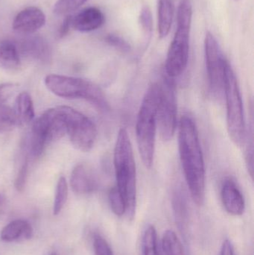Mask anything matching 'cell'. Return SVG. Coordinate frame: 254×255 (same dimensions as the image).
Here are the masks:
<instances>
[{
	"label": "cell",
	"mask_w": 254,
	"mask_h": 255,
	"mask_svg": "<svg viewBox=\"0 0 254 255\" xmlns=\"http://www.w3.org/2000/svg\"><path fill=\"white\" fill-rule=\"evenodd\" d=\"M204 51L209 87L212 94L219 96L224 89L227 61L224 58L217 40L210 31L206 34Z\"/></svg>",
	"instance_id": "9c48e42d"
},
{
	"label": "cell",
	"mask_w": 254,
	"mask_h": 255,
	"mask_svg": "<svg viewBox=\"0 0 254 255\" xmlns=\"http://www.w3.org/2000/svg\"><path fill=\"white\" fill-rule=\"evenodd\" d=\"M140 22L142 29L146 34H150L153 28V19H152V12L148 7H143L140 12Z\"/></svg>",
	"instance_id": "83f0119b"
},
{
	"label": "cell",
	"mask_w": 254,
	"mask_h": 255,
	"mask_svg": "<svg viewBox=\"0 0 254 255\" xmlns=\"http://www.w3.org/2000/svg\"><path fill=\"white\" fill-rule=\"evenodd\" d=\"M70 185L76 194H90L97 189L96 177L89 166L81 163L72 171Z\"/></svg>",
	"instance_id": "8fae6325"
},
{
	"label": "cell",
	"mask_w": 254,
	"mask_h": 255,
	"mask_svg": "<svg viewBox=\"0 0 254 255\" xmlns=\"http://www.w3.org/2000/svg\"><path fill=\"white\" fill-rule=\"evenodd\" d=\"M174 17V4L172 0L158 1V34L161 38L168 35Z\"/></svg>",
	"instance_id": "e0dca14e"
},
{
	"label": "cell",
	"mask_w": 254,
	"mask_h": 255,
	"mask_svg": "<svg viewBox=\"0 0 254 255\" xmlns=\"http://www.w3.org/2000/svg\"><path fill=\"white\" fill-rule=\"evenodd\" d=\"M93 248L95 255H114L108 243L100 235H95L94 238Z\"/></svg>",
	"instance_id": "4316f807"
},
{
	"label": "cell",
	"mask_w": 254,
	"mask_h": 255,
	"mask_svg": "<svg viewBox=\"0 0 254 255\" xmlns=\"http://www.w3.org/2000/svg\"><path fill=\"white\" fill-rule=\"evenodd\" d=\"M220 255H236L234 245L230 240L227 239L224 241L221 248Z\"/></svg>",
	"instance_id": "1f68e13d"
},
{
	"label": "cell",
	"mask_w": 254,
	"mask_h": 255,
	"mask_svg": "<svg viewBox=\"0 0 254 255\" xmlns=\"http://www.w3.org/2000/svg\"><path fill=\"white\" fill-rule=\"evenodd\" d=\"M49 255H57L56 253H52V254H50Z\"/></svg>",
	"instance_id": "836d02e7"
},
{
	"label": "cell",
	"mask_w": 254,
	"mask_h": 255,
	"mask_svg": "<svg viewBox=\"0 0 254 255\" xmlns=\"http://www.w3.org/2000/svg\"><path fill=\"white\" fill-rule=\"evenodd\" d=\"M162 247L164 255H185L181 242L173 231L168 230L164 234Z\"/></svg>",
	"instance_id": "ffe728a7"
},
{
	"label": "cell",
	"mask_w": 254,
	"mask_h": 255,
	"mask_svg": "<svg viewBox=\"0 0 254 255\" xmlns=\"http://www.w3.org/2000/svg\"><path fill=\"white\" fill-rule=\"evenodd\" d=\"M19 66L20 58L16 45L10 41L0 43V68L13 71L17 70Z\"/></svg>",
	"instance_id": "ac0fdd59"
},
{
	"label": "cell",
	"mask_w": 254,
	"mask_h": 255,
	"mask_svg": "<svg viewBox=\"0 0 254 255\" xmlns=\"http://www.w3.org/2000/svg\"><path fill=\"white\" fill-rule=\"evenodd\" d=\"M86 1L87 0H58L54 6V13L57 15L70 14Z\"/></svg>",
	"instance_id": "d4e9b609"
},
{
	"label": "cell",
	"mask_w": 254,
	"mask_h": 255,
	"mask_svg": "<svg viewBox=\"0 0 254 255\" xmlns=\"http://www.w3.org/2000/svg\"><path fill=\"white\" fill-rule=\"evenodd\" d=\"M68 196V185L64 176L60 177L57 184L55 199L53 203V214L58 215L65 205Z\"/></svg>",
	"instance_id": "603a6c76"
},
{
	"label": "cell",
	"mask_w": 254,
	"mask_h": 255,
	"mask_svg": "<svg viewBox=\"0 0 254 255\" xmlns=\"http://www.w3.org/2000/svg\"><path fill=\"white\" fill-rule=\"evenodd\" d=\"M106 41L110 46H114L115 48L122 51V52H128V51H129V44L123 38L116 35V34H108L106 37Z\"/></svg>",
	"instance_id": "f1b7e54d"
},
{
	"label": "cell",
	"mask_w": 254,
	"mask_h": 255,
	"mask_svg": "<svg viewBox=\"0 0 254 255\" xmlns=\"http://www.w3.org/2000/svg\"><path fill=\"white\" fill-rule=\"evenodd\" d=\"M157 127L162 139H172L177 127V104L174 81L168 76L159 85Z\"/></svg>",
	"instance_id": "52a82bcc"
},
{
	"label": "cell",
	"mask_w": 254,
	"mask_h": 255,
	"mask_svg": "<svg viewBox=\"0 0 254 255\" xmlns=\"http://www.w3.org/2000/svg\"><path fill=\"white\" fill-rule=\"evenodd\" d=\"M72 18H73V16L68 14L63 21L62 25H61L60 29L58 30V36L59 38H63L68 34L69 31L72 27Z\"/></svg>",
	"instance_id": "4dcf8cb0"
},
{
	"label": "cell",
	"mask_w": 254,
	"mask_h": 255,
	"mask_svg": "<svg viewBox=\"0 0 254 255\" xmlns=\"http://www.w3.org/2000/svg\"><path fill=\"white\" fill-rule=\"evenodd\" d=\"M45 85L52 94L67 100L82 99L90 103L101 111L108 109V104L102 91L97 85L80 78L61 75H48Z\"/></svg>",
	"instance_id": "5b68a950"
},
{
	"label": "cell",
	"mask_w": 254,
	"mask_h": 255,
	"mask_svg": "<svg viewBox=\"0 0 254 255\" xmlns=\"http://www.w3.org/2000/svg\"><path fill=\"white\" fill-rule=\"evenodd\" d=\"M104 14L100 9L87 7L72 18V27L81 32H89L99 28L104 23Z\"/></svg>",
	"instance_id": "4fadbf2b"
},
{
	"label": "cell",
	"mask_w": 254,
	"mask_h": 255,
	"mask_svg": "<svg viewBox=\"0 0 254 255\" xmlns=\"http://www.w3.org/2000/svg\"><path fill=\"white\" fill-rule=\"evenodd\" d=\"M46 23L44 13L37 7H28L21 10L14 18L12 27L20 34H31Z\"/></svg>",
	"instance_id": "30bf717a"
},
{
	"label": "cell",
	"mask_w": 254,
	"mask_h": 255,
	"mask_svg": "<svg viewBox=\"0 0 254 255\" xmlns=\"http://www.w3.org/2000/svg\"><path fill=\"white\" fill-rule=\"evenodd\" d=\"M143 255H160L158 251V233L155 226L146 227L142 239Z\"/></svg>",
	"instance_id": "44dd1931"
},
{
	"label": "cell",
	"mask_w": 254,
	"mask_h": 255,
	"mask_svg": "<svg viewBox=\"0 0 254 255\" xmlns=\"http://www.w3.org/2000/svg\"><path fill=\"white\" fill-rule=\"evenodd\" d=\"M15 113L19 125H26L32 122L34 118V109L32 99L27 92H22L16 99Z\"/></svg>",
	"instance_id": "d6986e66"
},
{
	"label": "cell",
	"mask_w": 254,
	"mask_h": 255,
	"mask_svg": "<svg viewBox=\"0 0 254 255\" xmlns=\"http://www.w3.org/2000/svg\"><path fill=\"white\" fill-rule=\"evenodd\" d=\"M7 206V199L4 193H0V216L3 215L5 212Z\"/></svg>",
	"instance_id": "d6a6232c"
},
{
	"label": "cell",
	"mask_w": 254,
	"mask_h": 255,
	"mask_svg": "<svg viewBox=\"0 0 254 255\" xmlns=\"http://www.w3.org/2000/svg\"><path fill=\"white\" fill-rule=\"evenodd\" d=\"M222 204L228 214L242 216L246 210V202L243 193L233 180L226 179L221 190Z\"/></svg>",
	"instance_id": "7c38bea8"
},
{
	"label": "cell",
	"mask_w": 254,
	"mask_h": 255,
	"mask_svg": "<svg viewBox=\"0 0 254 255\" xmlns=\"http://www.w3.org/2000/svg\"><path fill=\"white\" fill-rule=\"evenodd\" d=\"M172 205L176 224L180 232L183 234V237L186 238L189 226V214L186 199L180 190H177L173 195Z\"/></svg>",
	"instance_id": "2e32d148"
},
{
	"label": "cell",
	"mask_w": 254,
	"mask_h": 255,
	"mask_svg": "<svg viewBox=\"0 0 254 255\" xmlns=\"http://www.w3.org/2000/svg\"><path fill=\"white\" fill-rule=\"evenodd\" d=\"M33 236V229L26 220H16L4 226L0 232V239L5 243L27 241Z\"/></svg>",
	"instance_id": "5bb4252c"
},
{
	"label": "cell",
	"mask_w": 254,
	"mask_h": 255,
	"mask_svg": "<svg viewBox=\"0 0 254 255\" xmlns=\"http://www.w3.org/2000/svg\"><path fill=\"white\" fill-rule=\"evenodd\" d=\"M16 91V86L12 83H3L0 85V105L6 104L7 100L13 96Z\"/></svg>",
	"instance_id": "f546056e"
},
{
	"label": "cell",
	"mask_w": 254,
	"mask_h": 255,
	"mask_svg": "<svg viewBox=\"0 0 254 255\" xmlns=\"http://www.w3.org/2000/svg\"><path fill=\"white\" fill-rule=\"evenodd\" d=\"M61 107L67 124V134L73 146L84 152L90 151L97 136L96 127L94 123L87 117L72 108Z\"/></svg>",
	"instance_id": "ba28073f"
},
{
	"label": "cell",
	"mask_w": 254,
	"mask_h": 255,
	"mask_svg": "<svg viewBox=\"0 0 254 255\" xmlns=\"http://www.w3.org/2000/svg\"><path fill=\"white\" fill-rule=\"evenodd\" d=\"M116 188L123 196L128 219L134 220L137 208V170L132 145L125 128L118 133L113 156Z\"/></svg>",
	"instance_id": "7a4b0ae2"
},
{
	"label": "cell",
	"mask_w": 254,
	"mask_h": 255,
	"mask_svg": "<svg viewBox=\"0 0 254 255\" xmlns=\"http://www.w3.org/2000/svg\"><path fill=\"white\" fill-rule=\"evenodd\" d=\"M108 200L110 208L115 215L122 217L124 214H126L125 200L116 187H113L109 192Z\"/></svg>",
	"instance_id": "cb8c5ba5"
},
{
	"label": "cell",
	"mask_w": 254,
	"mask_h": 255,
	"mask_svg": "<svg viewBox=\"0 0 254 255\" xmlns=\"http://www.w3.org/2000/svg\"><path fill=\"white\" fill-rule=\"evenodd\" d=\"M28 154H25L23 161L21 164L20 167L18 169L16 178H15L14 187L16 190L19 192H22L25 187V183L27 181L28 171Z\"/></svg>",
	"instance_id": "484cf974"
},
{
	"label": "cell",
	"mask_w": 254,
	"mask_h": 255,
	"mask_svg": "<svg viewBox=\"0 0 254 255\" xmlns=\"http://www.w3.org/2000/svg\"><path fill=\"white\" fill-rule=\"evenodd\" d=\"M224 92L227 107V124L231 140L238 146L244 145L247 136L246 120L240 87L235 73L227 61Z\"/></svg>",
	"instance_id": "8992f818"
},
{
	"label": "cell",
	"mask_w": 254,
	"mask_h": 255,
	"mask_svg": "<svg viewBox=\"0 0 254 255\" xmlns=\"http://www.w3.org/2000/svg\"><path fill=\"white\" fill-rule=\"evenodd\" d=\"M21 49L23 55L36 61H46L50 57L49 46L40 37H32L25 40Z\"/></svg>",
	"instance_id": "9a60e30c"
},
{
	"label": "cell",
	"mask_w": 254,
	"mask_h": 255,
	"mask_svg": "<svg viewBox=\"0 0 254 255\" xmlns=\"http://www.w3.org/2000/svg\"><path fill=\"white\" fill-rule=\"evenodd\" d=\"M179 153L191 197L201 206L205 198V165L198 129L192 118L180 119L178 132Z\"/></svg>",
	"instance_id": "6da1fadb"
},
{
	"label": "cell",
	"mask_w": 254,
	"mask_h": 255,
	"mask_svg": "<svg viewBox=\"0 0 254 255\" xmlns=\"http://www.w3.org/2000/svg\"><path fill=\"white\" fill-rule=\"evenodd\" d=\"M158 99L159 85L152 84L143 97L136 124L139 151L142 161L147 169L152 167L155 154Z\"/></svg>",
	"instance_id": "3957f363"
},
{
	"label": "cell",
	"mask_w": 254,
	"mask_h": 255,
	"mask_svg": "<svg viewBox=\"0 0 254 255\" xmlns=\"http://www.w3.org/2000/svg\"><path fill=\"white\" fill-rule=\"evenodd\" d=\"M192 13L191 0H180L177 9V28L166 61V73L171 79L180 76L187 67Z\"/></svg>",
	"instance_id": "277c9868"
},
{
	"label": "cell",
	"mask_w": 254,
	"mask_h": 255,
	"mask_svg": "<svg viewBox=\"0 0 254 255\" xmlns=\"http://www.w3.org/2000/svg\"><path fill=\"white\" fill-rule=\"evenodd\" d=\"M18 126L19 122L14 109L6 104L0 105V133L10 131Z\"/></svg>",
	"instance_id": "7402d4cb"
}]
</instances>
